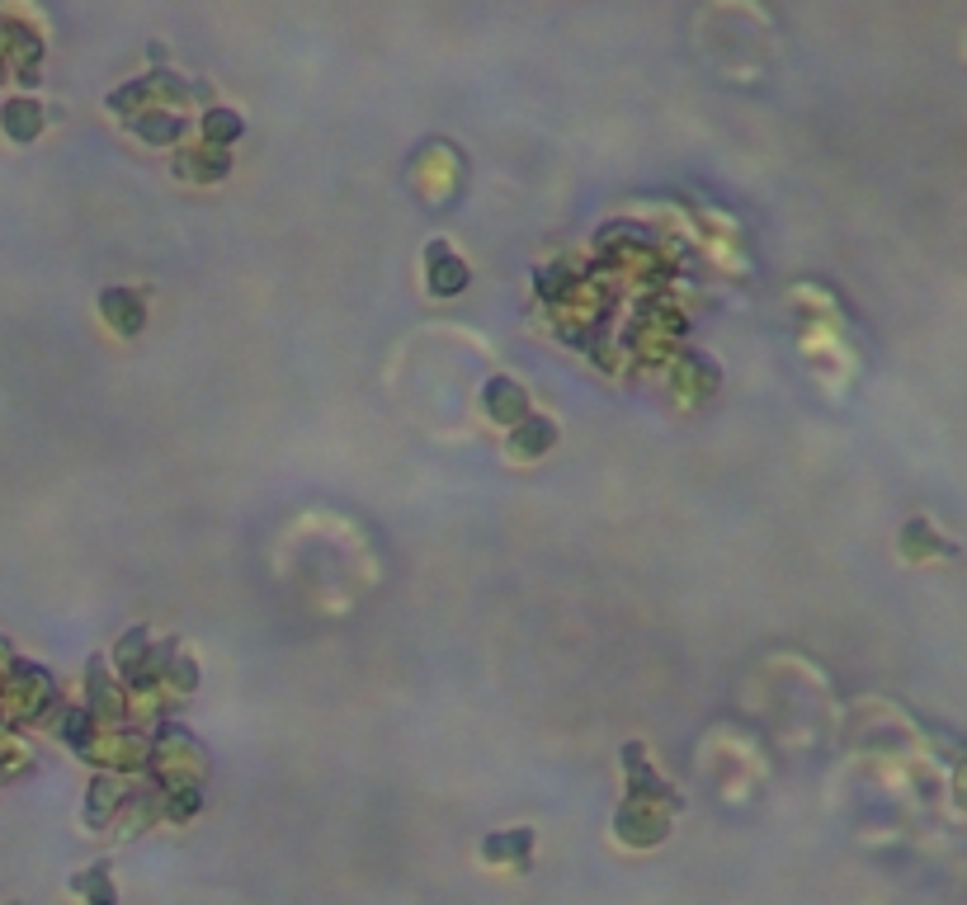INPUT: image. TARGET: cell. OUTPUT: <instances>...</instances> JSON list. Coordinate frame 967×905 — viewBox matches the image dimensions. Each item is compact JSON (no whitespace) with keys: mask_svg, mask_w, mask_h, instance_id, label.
Here are the masks:
<instances>
[{"mask_svg":"<svg viewBox=\"0 0 967 905\" xmlns=\"http://www.w3.org/2000/svg\"><path fill=\"white\" fill-rule=\"evenodd\" d=\"M425 255H430V288H434V293H463L467 269L453 260V250L444 246V241H430Z\"/></svg>","mask_w":967,"mask_h":905,"instance_id":"1","label":"cell"},{"mask_svg":"<svg viewBox=\"0 0 967 905\" xmlns=\"http://www.w3.org/2000/svg\"><path fill=\"white\" fill-rule=\"evenodd\" d=\"M486 415L501 420V425H510V420L519 425V415H524V392H519L510 378L486 382Z\"/></svg>","mask_w":967,"mask_h":905,"instance_id":"2","label":"cell"},{"mask_svg":"<svg viewBox=\"0 0 967 905\" xmlns=\"http://www.w3.org/2000/svg\"><path fill=\"white\" fill-rule=\"evenodd\" d=\"M552 439H557L552 420H519L515 434H510V448H515V453H524V458H538V453H543Z\"/></svg>","mask_w":967,"mask_h":905,"instance_id":"3","label":"cell"},{"mask_svg":"<svg viewBox=\"0 0 967 905\" xmlns=\"http://www.w3.org/2000/svg\"><path fill=\"white\" fill-rule=\"evenodd\" d=\"M100 307H104V316H114V321H118V330H137V326H142V307H137V297L123 293V288H109V293L100 297Z\"/></svg>","mask_w":967,"mask_h":905,"instance_id":"4","label":"cell"},{"mask_svg":"<svg viewBox=\"0 0 967 905\" xmlns=\"http://www.w3.org/2000/svg\"><path fill=\"white\" fill-rule=\"evenodd\" d=\"M5 128H10V137H34L38 132V104H24V99L5 104Z\"/></svg>","mask_w":967,"mask_h":905,"instance_id":"5","label":"cell"},{"mask_svg":"<svg viewBox=\"0 0 967 905\" xmlns=\"http://www.w3.org/2000/svg\"><path fill=\"white\" fill-rule=\"evenodd\" d=\"M203 132H208V137H217V142H232L236 132H241V118H236L232 109H208V118H203Z\"/></svg>","mask_w":967,"mask_h":905,"instance_id":"6","label":"cell"},{"mask_svg":"<svg viewBox=\"0 0 967 905\" xmlns=\"http://www.w3.org/2000/svg\"><path fill=\"white\" fill-rule=\"evenodd\" d=\"M137 132L147 137V142H170V137H180V118L175 114H161V118H142Z\"/></svg>","mask_w":967,"mask_h":905,"instance_id":"7","label":"cell"},{"mask_svg":"<svg viewBox=\"0 0 967 905\" xmlns=\"http://www.w3.org/2000/svg\"><path fill=\"white\" fill-rule=\"evenodd\" d=\"M534 844L529 830H515V835H501V840H486V858H501V854H524Z\"/></svg>","mask_w":967,"mask_h":905,"instance_id":"8","label":"cell"},{"mask_svg":"<svg viewBox=\"0 0 967 905\" xmlns=\"http://www.w3.org/2000/svg\"><path fill=\"white\" fill-rule=\"evenodd\" d=\"M76 887H81V891H90V896H95V905H114V887H109V877H104V868H100V873H85V877H76Z\"/></svg>","mask_w":967,"mask_h":905,"instance_id":"9","label":"cell"}]
</instances>
